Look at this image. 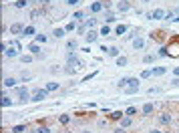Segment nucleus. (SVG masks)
Listing matches in <instances>:
<instances>
[{
	"mask_svg": "<svg viewBox=\"0 0 179 133\" xmlns=\"http://www.w3.org/2000/svg\"><path fill=\"white\" fill-rule=\"evenodd\" d=\"M14 93H16V97H18V101H20V103H26L28 99H32V95L28 93V89H26V87H18Z\"/></svg>",
	"mask_w": 179,
	"mask_h": 133,
	"instance_id": "f257e3e1",
	"label": "nucleus"
},
{
	"mask_svg": "<svg viewBox=\"0 0 179 133\" xmlns=\"http://www.w3.org/2000/svg\"><path fill=\"white\" fill-rule=\"evenodd\" d=\"M127 95H135L137 91H139V79H135V77H131V81L127 83V87L123 89Z\"/></svg>",
	"mask_w": 179,
	"mask_h": 133,
	"instance_id": "f03ea898",
	"label": "nucleus"
},
{
	"mask_svg": "<svg viewBox=\"0 0 179 133\" xmlns=\"http://www.w3.org/2000/svg\"><path fill=\"white\" fill-rule=\"evenodd\" d=\"M46 95H48V91H46V89H36V91L32 93V99H30V101H34V103H40L43 99H46Z\"/></svg>",
	"mask_w": 179,
	"mask_h": 133,
	"instance_id": "7ed1b4c3",
	"label": "nucleus"
},
{
	"mask_svg": "<svg viewBox=\"0 0 179 133\" xmlns=\"http://www.w3.org/2000/svg\"><path fill=\"white\" fill-rule=\"evenodd\" d=\"M67 63H69V67H75V69H79V67H81V61H79V57H77V54H73V52H69V57H67Z\"/></svg>",
	"mask_w": 179,
	"mask_h": 133,
	"instance_id": "20e7f679",
	"label": "nucleus"
},
{
	"mask_svg": "<svg viewBox=\"0 0 179 133\" xmlns=\"http://www.w3.org/2000/svg\"><path fill=\"white\" fill-rule=\"evenodd\" d=\"M24 28H26V26H22L20 22H14V24L10 26V32H12V34H20V37H22V32H24Z\"/></svg>",
	"mask_w": 179,
	"mask_h": 133,
	"instance_id": "39448f33",
	"label": "nucleus"
},
{
	"mask_svg": "<svg viewBox=\"0 0 179 133\" xmlns=\"http://www.w3.org/2000/svg\"><path fill=\"white\" fill-rule=\"evenodd\" d=\"M99 34H101V32H95V30H89V32L85 34V41H87V43H95Z\"/></svg>",
	"mask_w": 179,
	"mask_h": 133,
	"instance_id": "423d86ee",
	"label": "nucleus"
},
{
	"mask_svg": "<svg viewBox=\"0 0 179 133\" xmlns=\"http://www.w3.org/2000/svg\"><path fill=\"white\" fill-rule=\"evenodd\" d=\"M165 16H167V12H165V10H161V8L153 10V20H161V18H165Z\"/></svg>",
	"mask_w": 179,
	"mask_h": 133,
	"instance_id": "0eeeda50",
	"label": "nucleus"
},
{
	"mask_svg": "<svg viewBox=\"0 0 179 133\" xmlns=\"http://www.w3.org/2000/svg\"><path fill=\"white\" fill-rule=\"evenodd\" d=\"M167 50H169V57H179V44H169Z\"/></svg>",
	"mask_w": 179,
	"mask_h": 133,
	"instance_id": "6e6552de",
	"label": "nucleus"
},
{
	"mask_svg": "<svg viewBox=\"0 0 179 133\" xmlns=\"http://www.w3.org/2000/svg\"><path fill=\"white\" fill-rule=\"evenodd\" d=\"M165 67H155V69H151V73H153V77H161V75H165Z\"/></svg>",
	"mask_w": 179,
	"mask_h": 133,
	"instance_id": "1a4fd4ad",
	"label": "nucleus"
},
{
	"mask_svg": "<svg viewBox=\"0 0 179 133\" xmlns=\"http://www.w3.org/2000/svg\"><path fill=\"white\" fill-rule=\"evenodd\" d=\"M89 10H91V12H101V10H103V4H101V0H99V2H93V4L89 6Z\"/></svg>",
	"mask_w": 179,
	"mask_h": 133,
	"instance_id": "9d476101",
	"label": "nucleus"
},
{
	"mask_svg": "<svg viewBox=\"0 0 179 133\" xmlns=\"http://www.w3.org/2000/svg\"><path fill=\"white\" fill-rule=\"evenodd\" d=\"M121 12H127V10H131V4L127 2V0H123V2H119V6H117Z\"/></svg>",
	"mask_w": 179,
	"mask_h": 133,
	"instance_id": "9b49d317",
	"label": "nucleus"
},
{
	"mask_svg": "<svg viewBox=\"0 0 179 133\" xmlns=\"http://www.w3.org/2000/svg\"><path fill=\"white\" fill-rule=\"evenodd\" d=\"M159 121H161L163 125H169V123H171V115H169V113H163V115H159Z\"/></svg>",
	"mask_w": 179,
	"mask_h": 133,
	"instance_id": "f8f14e48",
	"label": "nucleus"
},
{
	"mask_svg": "<svg viewBox=\"0 0 179 133\" xmlns=\"http://www.w3.org/2000/svg\"><path fill=\"white\" fill-rule=\"evenodd\" d=\"M4 57H8V59H14V57H18V50H16V48H10V46H8V50L4 52Z\"/></svg>",
	"mask_w": 179,
	"mask_h": 133,
	"instance_id": "ddd939ff",
	"label": "nucleus"
},
{
	"mask_svg": "<svg viewBox=\"0 0 179 133\" xmlns=\"http://www.w3.org/2000/svg\"><path fill=\"white\" fill-rule=\"evenodd\" d=\"M0 105H2V107H10V105H12V99H10L8 95H2V101H0Z\"/></svg>",
	"mask_w": 179,
	"mask_h": 133,
	"instance_id": "4468645a",
	"label": "nucleus"
},
{
	"mask_svg": "<svg viewBox=\"0 0 179 133\" xmlns=\"http://www.w3.org/2000/svg\"><path fill=\"white\" fill-rule=\"evenodd\" d=\"M133 46L137 48V50H141V48L145 46V41H143V39L139 37V39H135V41H133Z\"/></svg>",
	"mask_w": 179,
	"mask_h": 133,
	"instance_id": "2eb2a0df",
	"label": "nucleus"
},
{
	"mask_svg": "<svg viewBox=\"0 0 179 133\" xmlns=\"http://www.w3.org/2000/svg\"><path fill=\"white\" fill-rule=\"evenodd\" d=\"M28 50H30L32 54H38V52H40V46H38V43H32V44H28Z\"/></svg>",
	"mask_w": 179,
	"mask_h": 133,
	"instance_id": "dca6fc26",
	"label": "nucleus"
},
{
	"mask_svg": "<svg viewBox=\"0 0 179 133\" xmlns=\"http://www.w3.org/2000/svg\"><path fill=\"white\" fill-rule=\"evenodd\" d=\"M28 4H30V0H16V2H14L16 8H26Z\"/></svg>",
	"mask_w": 179,
	"mask_h": 133,
	"instance_id": "f3484780",
	"label": "nucleus"
},
{
	"mask_svg": "<svg viewBox=\"0 0 179 133\" xmlns=\"http://www.w3.org/2000/svg\"><path fill=\"white\" fill-rule=\"evenodd\" d=\"M43 16V8H34V10H30V18H40Z\"/></svg>",
	"mask_w": 179,
	"mask_h": 133,
	"instance_id": "a211bd4d",
	"label": "nucleus"
},
{
	"mask_svg": "<svg viewBox=\"0 0 179 133\" xmlns=\"http://www.w3.org/2000/svg\"><path fill=\"white\" fill-rule=\"evenodd\" d=\"M125 32H127V26H125V24H119V26L115 28V34H119V37H123Z\"/></svg>",
	"mask_w": 179,
	"mask_h": 133,
	"instance_id": "6ab92c4d",
	"label": "nucleus"
},
{
	"mask_svg": "<svg viewBox=\"0 0 179 133\" xmlns=\"http://www.w3.org/2000/svg\"><path fill=\"white\" fill-rule=\"evenodd\" d=\"M2 85H4V87H14V85H16V79H12V77H6Z\"/></svg>",
	"mask_w": 179,
	"mask_h": 133,
	"instance_id": "aec40b11",
	"label": "nucleus"
},
{
	"mask_svg": "<svg viewBox=\"0 0 179 133\" xmlns=\"http://www.w3.org/2000/svg\"><path fill=\"white\" fill-rule=\"evenodd\" d=\"M64 32H67L64 28H54V30H52V34H54L56 39H62V37H64Z\"/></svg>",
	"mask_w": 179,
	"mask_h": 133,
	"instance_id": "412c9836",
	"label": "nucleus"
},
{
	"mask_svg": "<svg viewBox=\"0 0 179 133\" xmlns=\"http://www.w3.org/2000/svg\"><path fill=\"white\" fill-rule=\"evenodd\" d=\"M129 125H131V117H127V115H125V117L121 119V127H123V129H127Z\"/></svg>",
	"mask_w": 179,
	"mask_h": 133,
	"instance_id": "4be33fe9",
	"label": "nucleus"
},
{
	"mask_svg": "<svg viewBox=\"0 0 179 133\" xmlns=\"http://www.w3.org/2000/svg\"><path fill=\"white\" fill-rule=\"evenodd\" d=\"M89 30H91V28L87 26V24H81V26H77V32H79V34H87Z\"/></svg>",
	"mask_w": 179,
	"mask_h": 133,
	"instance_id": "5701e85b",
	"label": "nucleus"
},
{
	"mask_svg": "<svg viewBox=\"0 0 179 133\" xmlns=\"http://www.w3.org/2000/svg\"><path fill=\"white\" fill-rule=\"evenodd\" d=\"M36 30H34V26H26L24 28V32H22V37H30V34H34Z\"/></svg>",
	"mask_w": 179,
	"mask_h": 133,
	"instance_id": "b1692460",
	"label": "nucleus"
},
{
	"mask_svg": "<svg viewBox=\"0 0 179 133\" xmlns=\"http://www.w3.org/2000/svg\"><path fill=\"white\" fill-rule=\"evenodd\" d=\"M107 54H109V57H119V48H117V46H111V48L107 50Z\"/></svg>",
	"mask_w": 179,
	"mask_h": 133,
	"instance_id": "393cba45",
	"label": "nucleus"
},
{
	"mask_svg": "<svg viewBox=\"0 0 179 133\" xmlns=\"http://www.w3.org/2000/svg\"><path fill=\"white\" fill-rule=\"evenodd\" d=\"M143 113H145V115L153 113V105H151V103H145V105H143Z\"/></svg>",
	"mask_w": 179,
	"mask_h": 133,
	"instance_id": "a878e982",
	"label": "nucleus"
},
{
	"mask_svg": "<svg viewBox=\"0 0 179 133\" xmlns=\"http://www.w3.org/2000/svg\"><path fill=\"white\" fill-rule=\"evenodd\" d=\"M22 131H26V125H14L12 127V133H22Z\"/></svg>",
	"mask_w": 179,
	"mask_h": 133,
	"instance_id": "bb28decb",
	"label": "nucleus"
},
{
	"mask_svg": "<svg viewBox=\"0 0 179 133\" xmlns=\"http://www.w3.org/2000/svg\"><path fill=\"white\" fill-rule=\"evenodd\" d=\"M73 18H75V20H83V18H85V12H83V10H77V12L73 14Z\"/></svg>",
	"mask_w": 179,
	"mask_h": 133,
	"instance_id": "cd10ccee",
	"label": "nucleus"
},
{
	"mask_svg": "<svg viewBox=\"0 0 179 133\" xmlns=\"http://www.w3.org/2000/svg\"><path fill=\"white\" fill-rule=\"evenodd\" d=\"M115 20H117V18H115L113 12H107V14H105V22H115Z\"/></svg>",
	"mask_w": 179,
	"mask_h": 133,
	"instance_id": "c85d7f7f",
	"label": "nucleus"
},
{
	"mask_svg": "<svg viewBox=\"0 0 179 133\" xmlns=\"http://www.w3.org/2000/svg\"><path fill=\"white\" fill-rule=\"evenodd\" d=\"M153 61H155V57H153V54H145V57H143V63H145V65H151Z\"/></svg>",
	"mask_w": 179,
	"mask_h": 133,
	"instance_id": "c756f323",
	"label": "nucleus"
},
{
	"mask_svg": "<svg viewBox=\"0 0 179 133\" xmlns=\"http://www.w3.org/2000/svg\"><path fill=\"white\" fill-rule=\"evenodd\" d=\"M123 111H115V113H111V119H123Z\"/></svg>",
	"mask_w": 179,
	"mask_h": 133,
	"instance_id": "7c9ffc66",
	"label": "nucleus"
},
{
	"mask_svg": "<svg viewBox=\"0 0 179 133\" xmlns=\"http://www.w3.org/2000/svg\"><path fill=\"white\" fill-rule=\"evenodd\" d=\"M129 81H131V77H123V79H121V81H119V87H127V83H129Z\"/></svg>",
	"mask_w": 179,
	"mask_h": 133,
	"instance_id": "2f4dec72",
	"label": "nucleus"
},
{
	"mask_svg": "<svg viewBox=\"0 0 179 133\" xmlns=\"http://www.w3.org/2000/svg\"><path fill=\"white\" fill-rule=\"evenodd\" d=\"M85 24H87V26H89L91 30H93V28H95V26H97V20H95V18H89V20H87V22H85Z\"/></svg>",
	"mask_w": 179,
	"mask_h": 133,
	"instance_id": "473e14b6",
	"label": "nucleus"
},
{
	"mask_svg": "<svg viewBox=\"0 0 179 133\" xmlns=\"http://www.w3.org/2000/svg\"><path fill=\"white\" fill-rule=\"evenodd\" d=\"M56 89H58V83H48V85H46V91H48V93H50V91H56Z\"/></svg>",
	"mask_w": 179,
	"mask_h": 133,
	"instance_id": "72a5a7b5",
	"label": "nucleus"
},
{
	"mask_svg": "<svg viewBox=\"0 0 179 133\" xmlns=\"http://www.w3.org/2000/svg\"><path fill=\"white\" fill-rule=\"evenodd\" d=\"M101 34H103V37H109V34H111V28H109V26L105 24V26L101 28Z\"/></svg>",
	"mask_w": 179,
	"mask_h": 133,
	"instance_id": "f704fd0d",
	"label": "nucleus"
},
{
	"mask_svg": "<svg viewBox=\"0 0 179 133\" xmlns=\"http://www.w3.org/2000/svg\"><path fill=\"white\" fill-rule=\"evenodd\" d=\"M20 61H22L24 65H26V63H32V57H30V54H22V57H20Z\"/></svg>",
	"mask_w": 179,
	"mask_h": 133,
	"instance_id": "c9c22d12",
	"label": "nucleus"
},
{
	"mask_svg": "<svg viewBox=\"0 0 179 133\" xmlns=\"http://www.w3.org/2000/svg\"><path fill=\"white\" fill-rule=\"evenodd\" d=\"M117 65H119V67H125V65H127V59H125V57H117Z\"/></svg>",
	"mask_w": 179,
	"mask_h": 133,
	"instance_id": "e433bc0d",
	"label": "nucleus"
},
{
	"mask_svg": "<svg viewBox=\"0 0 179 133\" xmlns=\"http://www.w3.org/2000/svg\"><path fill=\"white\" fill-rule=\"evenodd\" d=\"M149 77H153L151 69H147V71H143V73H141V79H149Z\"/></svg>",
	"mask_w": 179,
	"mask_h": 133,
	"instance_id": "4c0bfd02",
	"label": "nucleus"
},
{
	"mask_svg": "<svg viewBox=\"0 0 179 133\" xmlns=\"http://www.w3.org/2000/svg\"><path fill=\"white\" fill-rule=\"evenodd\" d=\"M58 121H60L62 125H67V123L71 121V117H69V115H60V117H58Z\"/></svg>",
	"mask_w": 179,
	"mask_h": 133,
	"instance_id": "58836bf2",
	"label": "nucleus"
},
{
	"mask_svg": "<svg viewBox=\"0 0 179 133\" xmlns=\"http://www.w3.org/2000/svg\"><path fill=\"white\" fill-rule=\"evenodd\" d=\"M36 43L40 44V43H46V34H36V39H34Z\"/></svg>",
	"mask_w": 179,
	"mask_h": 133,
	"instance_id": "ea45409f",
	"label": "nucleus"
},
{
	"mask_svg": "<svg viewBox=\"0 0 179 133\" xmlns=\"http://www.w3.org/2000/svg\"><path fill=\"white\" fill-rule=\"evenodd\" d=\"M10 48H16V50H20V43L18 41H10V44H8Z\"/></svg>",
	"mask_w": 179,
	"mask_h": 133,
	"instance_id": "a19ab883",
	"label": "nucleus"
},
{
	"mask_svg": "<svg viewBox=\"0 0 179 133\" xmlns=\"http://www.w3.org/2000/svg\"><path fill=\"white\" fill-rule=\"evenodd\" d=\"M135 113H137V109H135V107H129V109L125 111V115H127V117H131V115H135Z\"/></svg>",
	"mask_w": 179,
	"mask_h": 133,
	"instance_id": "79ce46f5",
	"label": "nucleus"
},
{
	"mask_svg": "<svg viewBox=\"0 0 179 133\" xmlns=\"http://www.w3.org/2000/svg\"><path fill=\"white\" fill-rule=\"evenodd\" d=\"M101 4H103V8H111V6H113L111 0H101Z\"/></svg>",
	"mask_w": 179,
	"mask_h": 133,
	"instance_id": "37998d69",
	"label": "nucleus"
},
{
	"mask_svg": "<svg viewBox=\"0 0 179 133\" xmlns=\"http://www.w3.org/2000/svg\"><path fill=\"white\" fill-rule=\"evenodd\" d=\"M64 30H67V32H71V30H75V22H69V24L64 26Z\"/></svg>",
	"mask_w": 179,
	"mask_h": 133,
	"instance_id": "c03bdc74",
	"label": "nucleus"
},
{
	"mask_svg": "<svg viewBox=\"0 0 179 133\" xmlns=\"http://www.w3.org/2000/svg\"><path fill=\"white\" fill-rule=\"evenodd\" d=\"M159 57H169V50L167 48H159Z\"/></svg>",
	"mask_w": 179,
	"mask_h": 133,
	"instance_id": "a18cd8bd",
	"label": "nucleus"
},
{
	"mask_svg": "<svg viewBox=\"0 0 179 133\" xmlns=\"http://www.w3.org/2000/svg\"><path fill=\"white\" fill-rule=\"evenodd\" d=\"M34 133H50V129H48V127H38Z\"/></svg>",
	"mask_w": 179,
	"mask_h": 133,
	"instance_id": "49530a36",
	"label": "nucleus"
},
{
	"mask_svg": "<svg viewBox=\"0 0 179 133\" xmlns=\"http://www.w3.org/2000/svg\"><path fill=\"white\" fill-rule=\"evenodd\" d=\"M67 46H69V48H77L79 44H77V41H69V43H67Z\"/></svg>",
	"mask_w": 179,
	"mask_h": 133,
	"instance_id": "de8ad7c7",
	"label": "nucleus"
},
{
	"mask_svg": "<svg viewBox=\"0 0 179 133\" xmlns=\"http://www.w3.org/2000/svg\"><path fill=\"white\" fill-rule=\"evenodd\" d=\"M75 71H77V69H75V67H67V69H64V73H69V75H73V73H75Z\"/></svg>",
	"mask_w": 179,
	"mask_h": 133,
	"instance_id": "09e8293b",
	"label": "nucleus"
},
{
	"mask_svg": "<svg viewBox=\"0 0 179 133\" xmlns=\"http://www.w3.org/2000/svg\"><path fill=\"white\" fill-rule=\"evenodd\" d=\"M79 2H81V0H67V4H69V6H77Z\"/></svg>",
	"mask_w": 179,
	"mask_h": 133,
	"instance_id": "8fccbe9b",
	"label": "nucleus"
},
{
	"mask_svg": "<svg viewBox=\"0 0 179 133\" xmlns=\"http://www.w3.org/2000/svg\"><path fill=\"white\" fill-rule=\"evenodd\" d=\"M20 81H22V83H26V81H30V75H22V77H20Z\"/></svg>",
	"mask_w": 179,
	"mask_h": 133,
	"instance_id": "3c124183",
	"label": "nucleus"
},
{
	"mask_svg": "<svg viewBox=\"0 0 179 133\" xmlns=\"http://www.w3.org/2000/svg\"><path fill=\"white\" fill-rule=\"evenodd\" d=\"M171 83H173V85H175V87H179V77H177V79H173V81H171Z\"/></svg>",
	"mask_w": 179,
	"mask_h": 133,
	"instance_id": "603ef678",
	"label": "nucleus"
},
{
	"mask_svg": "<svg viewBox=\"0 0 179 133\" xmlns=\"http://www.w3.org/2000/svg\"><path fill=\"white\" fill-rule=\"evenodd\" d=\"M115 133H127V131H125V129L121 127V129H117V131H115Z\"/></svg>",
	"mask_w": 179,
	"mask_h": 133,
	"instance_id": "864d4df0",
	"label": "nucleus"
},
{
	"mask_svg": "<svg viewBox=\"0 0 179 133\" xmlns=\"http://www.w3.org/2000/svg\"><path fill=\"white\" fill-rule=\"evenodd\" d=\"M173 73H175V75H177V77H179V67H177V69H175V71H173Z\"/></svg>",
	"mask_w": 179,
	"mask_h": 133,
	"instance_id": "5fc2aeb1",
	"label": "nucleus"
},
{
	"mask_svg": "<svg viewBox=\"0 0 179 133\" xmlns=\"http://www.w3.org/2000/svg\"><path fill=\"white\" fill-rule=\"evenodd\" d=\"M173 22H179V14H177V16H175V20H173Z\"/></svg>",
	"mask_w": 179,
	"mask_h": 133,
	"instance_id": "6e6d98bb",
	"label": "nucleus"
},
{
	"mask_svg": "<svg viewBox=\"0 0 179 133\" xmlns=\"http://www.w3.org/2000/svg\"><path fill=\"white\" fill-rule=\"evenodd\" d=\"M173 12H175V14H179V6H177V8H175V10H173Z\"/></svg>",
	"mask_w": 179,
	"mask_h": 133,
	"instance_id": "4d7b16f0",
	"label": "nucleus"
},
{
	"mask_svg": "<svg viewBox=\"0 0 179 133\" xmlns=\"http://www.w3.org/2000/svg\"><path fill=\"white\" fill-rule=\"evenodd\" d=\"M151 133H161V131H159V129H153V131H151Z\"/></svg>",
	"mask_w": 179,
	"mask_h": 133,
	"instance_id": "13d9d810",
	"label": "nucleus"
},
{
	"mask_svg": "<svg viewBox=\"0 0 179 133\" xmlns=\"http://www.w3.org/2000/svg\"><path fill=\"white\" fill-rule=\"evenodd\" d=\"M81 133H89V131H81Z\"/></svg>",
	"mask_w": 179,
	"mask_h": 133,
	"instance_id": "bf43d9fd",
	"label": "nucleus"
},
{
	"mask_svg": "<svg viewBox=\"0 0 179 133\" xmlns=\"http://www.w3.org/2000/svg\"><path fill=\"white\" fill-rule=\"evenodd\" d=\"M67 133H69V131H67Z\"/></svg>",
	"mask_w": 179,
	"mask_h": 133,
	"instance_id": "052dcab7",
	"label": "nucleus"
}]
</instances>
